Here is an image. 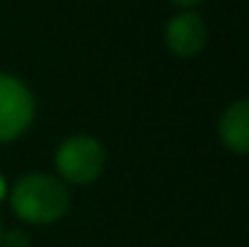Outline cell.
<instances>
[{"label": "cell", "mask_w": 249, "mask_h": 247, "mask_svg": "<svg viewBox=\"0 0 249 247\" xmlns=\"http://www.w3.org/2000/svg\"><path fill=\"white\" fill-rule=\"evenodd\" d=\"M107 163V153L102 143L87 133L71 136L61 143L56 153V167L61 177L71 184H89L94 182Z\"/></svg>", "instance_id": "obj_2"}, {"label": "cell", "mask_w": 249, "mask_h": 247, "mask_svg": "<svg viewBox=\"0 0 249 247\" xmlns=\"http://www.w3.org/2000/svg\"><path fill=\"white\" fill-rule=\"evenodd\" d=\"M223 146L235 155H249V97L230 104L218 124Z\"/></svg>", "instance_id": "obj_5"}, {"label": "cell", "mask_w": 249, "mask_h": 247, "mask_svg": "<svg viewBox=\"0 0 249 247\" xmlns=\"http://www.w3.org/2000/svg\"><path fill=\"white\" fill-rule=\"evenodd\" d=\"M34 119V97L27 85L0 73V143L15 141Z\"/></svg>", "instance_id": "obj_3"}, {"label": "cell", "mask_w": 249, "mask_h": 247, "mask_svg": "<svg viewBox=\"0 0 249 247\" xmlns=\"http://www.w3.org/2000/svg\"><path fill=\"white\" fill-rule=\"evenodd\" d=\"M10 204L22 221L32 226H49L68 213L71 194L66 184L51 174H27L12 187Z\"/></svg>", "instance_id": "obj_1"}, {"label": "cell", "mask_w": 249, "mask_h": 247, "mask_svg": "<svg viewBox=\"0 0 249 247\" xmlns=\"http://www.w3.org/2000/svg\"><path fill=\"white\" fill-rule=\"evenodd\" d=\"M2 245L5 247H27V235L22 233H12V235H2Z\"/></svg>", "instance_id": "obj_6"}, {"label": "cell", "mask_w": 249, "mask_h": 247, "mask_svg": "<svg viewBox=\"0 0 249 247\" xmlns=\"http://www.w3.org/2000/svg\"><path fill=\"white\" fill-rule=\"evenodd\" d=\"M2 194H5V182H2V177H0V199H2Z\"/></svg>", "instance_id": "obj_8"}, {"label": "cell", "mask_w": 249, "mask_h": 247, "mask_svg": "<svg viewBox=\"0 0 249 247\" xmlns=\"http://www.w3.org/2000/svg\"><path fill=\"white\" fill-rule=\"evenodd\" d=\"M174 5H181V7H194V5H198L201 0H172Z\"/></svg>", "instance_id": "obj_7"}, {"label": "cell", "mask_w": 249, "mask_h": 247, "mask_svg": "<svg viewBox=\"0 0 249 247\" xmlns=\"http://www.w3.org/2000/svg\"><path fill=\"white\" fill-rule=\"evenodd\" d=\"M2 235H5V233H2V223H0V245H2Z\"/></svg>", "instance_id": "obj_9"}, {"label": "cell", "mask_w": 249, "mask_h": 247, "mask_svg": "<svg viewBox=\"0 0 249 247\" xmlns=\"http://www.w3.org/2000/svg\"><path fill=\"white\" fill-rule=\"evenodd\" d=\"M165 41L167 49L174 54V56H181V58H191L196 56L206 41H208V29H206V22L191 12V10H184L179 15H174L165 27Z\"/></svg>", "instance_id": "obj_4"}]
</instances>
